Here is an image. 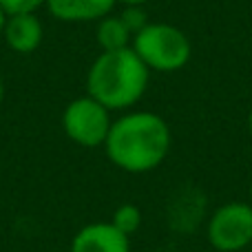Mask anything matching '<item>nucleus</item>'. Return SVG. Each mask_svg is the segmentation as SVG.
Here are the masks:
<instances>
[{
  "label": "nucleus",
  "mask_w": 252,
  "mask_h": 252,
  "mask_svg": "<svg viewBox=\"0 0 252 252\" xmlns=\"http://www.w3.org/2000/svg\"><path fill=\"white\" fill-rule=\"evenodd\" d=\"M170 144V126L161 115L151 111H126L111 124L104 151L109 161L120 170L142 175L164 164Z\"/></svg>",
  "instance_id": "nucleus-1"
},
{
  "label": "nucleus",
  "mask_w": 252,
  "mask_h": 252,
  "mask_svg": "<svg viewBox=\"0 0 252 252\" xmlns=\"http://www.w3.org/2000/svg\"><path fill=\"white\" fill-rule=\"evenodd\" d=\"M148 80L151 71L130 47L102 51L87 73V95L109 111H126L144 97Z\"/></svg>",
  "instance_id": "nucleus-2"
},
{
  "label": "nucleus",
  "mask_w": 252,
  "mask_h": 252,
  "mask_svg": "<svg viewBox=\"0 0 252 252\" xmlns=\"http://www.w3.org/2000/svg\"><path fill=\"white\" fill-rule=\"evenodd\" d=\"M130 49L148 71L157 73H175L184 69L192 56L188 35L170 22H148L139 33L133 35Z\"/></svg>",
  "instance_id": "nucleus-3"
},
{
  "label": "nucleus",
  "mask_w": 252,
  "mask_h": 252,
  "mask_svg": "<svg viewBox=\"0 0 252 252\" xmlns=\"http://www.w3.org/2000/svg\"><path fill=\"white\" fill-rule=\"evenodd\" d=\"M111 111L91 95L71 100L62 111V128L73 144L82 148L104 146L111 130Z\"/></svg>",
  "instance_id": "nucleus-4"
},
{
  "label": "nucleus",
  "mask_w": 252,
  "mask_h": 252,
  "mask_svg": "<svg viewBox=\"0 0 252 252\" xmlns=\"http://www.w3.org/2000/svg\"><path fill=\"white\" fill-rule=\"evenodd\" d=\"M206 237L215 252H244L252 244V204L228 201L206 223Z\"/></svg>",
  "instance_id": "nucleus-5"
},
{
  "label": "nucleus",
  "mask_w": 252,
  "mask_h": 252,
  "mask_svg": "<svg viewBox=\"0 0 252 252\" xmlns=\"http://www.w3.org/2000/svg\"><path fill=\"white\" fill-rule=\"evenodd\" d=\"M71 252H130V237L111 221H93L73 235Z\"/></svg>",
  "instance_id": "nucleus-6"
},
{
  "label": "nucleus",
  "mask_w": 252,
  "mask_h": 252,
  "mask_svg": "<svg viewBox=\"0 0 252 252\" xmlns=\"http://www.w3.org/2000/svg\"><path fill=\"white\" fill-rule=\"evenodd\" d=\"M2 38L13 53H33L44 40V27L40 22L38 13H18L7 16L2 29Z\"/></svg>",
  "instance_id": "nucleus-7"
},
{
  "label": "nucleus",
  "mask_w": 252,
  "mask_h": 252,
  "mask_svg": "<svg viewBox=\"0 0 252 252\" xmlns=\"http://www.w3.org/2000/svg\"><path fill=\"white\" fill-rule=\"evenodd\" d=\"M118 0H47V11L60 22H97L113 11Z\"/></svg>",
  "instance_id": "nucleus-8"
},
{
  "label": "nucleus",
  "mask_w": 252,
  "mask_h": 252,
  "mask_svg": "<svg viewBox=\"0 0 252 252\" xmlns=\"http://www.w3.org/2000/svg\"><path fill=\"white\" fill-rule=\"evenodd\" d=\"M95 38L102 51H120V49L130 47V42H133V33L128 31V27L124 25L122 18L113 16V13L97 20Z\"/></svg>",
  "instance_id": "nucleus-9"
},
{
  "label": "nucleus",
  "mask_w": 252,
  "mask_h": 252,
  "mask_svg": "<svg viewBox=\"0 0 252 252\" xmlns=\"http://www.w3.org/2000/svg\"><path fill=\"white\" fill-rule=\"evenodd\" d=\"M111 223H113V226L118 228L120 232H124L126 237H133L135 232L142 228L144 215H142V210H139V206H135V204H122V206H118V208H115Z\"/></svg>",
  "instance_id": "nucleus-10"
},
{
  "label": "nucleus",
  "mask_w": 252,
  "mask_h": 252,
  "mask_svg": "<svg viewBox=\"0 0 252 252\" xmlns=\"http://www.w3.org/2000/svg\"><path fill=\"white\" fill-rule=\"evenodd\" d=\"M120 18L124 20V25L128 27L130 33H139L144 27L148 25V13L144 9V4H124V11L120 13Z\"/></svg>",
  "instance_id": "nucleus-11"
},
{
  "label": "nucleus",
  "mask_w": 252,
  "mask_h": 252,
  "mask_svg": "<svg viewBox=\"0 0 252 252\" xmlns=\"http://www.w3.org/2000/svg\"><path fill=\"white\" fill-rule=\"evenodd\" d=\"M47 4V0H0V9L7 16H18V13H38Z\"/></svg>",
  "instance_id": "nucleus-12"
},
{
  "label": "nucleus",
  "mask_w": 252,
  "mask_h": 252,
  "mask_svg": "<svg viewBox=\"0 0 252 252\" xmlns=\"http://www.w3.org/2000/svg\"><path fill=\"white\" fill-rule=\"evenodd\" d=\"M118 2H124V4H146L151 0H118Z\"/></svg>",
  "instance_id": "nucleus-13"
},
{
  "label": "nucleus",
  "mask_w": 252,
  "mask_h": 252,
  "mask_svg": "<svg viewBox=\"0 0 252 252\" xmlns=\"http://www.w3.org/2000/svg\"><path fill=\"white\" fill-rule=\"evenodd\" d=\"M4 22H7V13L0 9V35H2V29H4Z\"/></svg>",
  "instance_id": "nucleus-14"
},
{
  "label": "nucleus",
  "mask_w": 252,
  "mask_h": 252,
  "mask_svg": "<svg viewBox=\"0 0 252 252\" xmlns=\"http://www.w3.org/2000/svg\"><path fill=\"white\" fill-rule=\"evenodd\" d=\"M2 100H4V82L0 78V104H2Z\"/></svg>",
  "instance_id": "nucleus-15"
},
{
  "label": "nucleus",
  "mask_w": 252,
  "mask_h": 252,
  "mask_svg": "<svg viewBox=\"0 0 252 252\" xmlns=\"http://www.w3.org/2000/svg\"><path fill=\"white\" fill-rule=\"evenodd\" d=\"M248 130H250V135H252V111H250V115H248Z\"/></svg>",
  "instance_id": "nucleus-16"
},
{
  "label": "nucleus",
  "mask_w": 252,
  "mask_h": 252,
  "mask_svg": "<svg viewBox=\"0 0 252 252\" xmlns=\"http://www.w3.org/2000/svg\"><path fill=\"white\" fill-rule=\"evenodd\" d=\"M248 195H250V201H252V182H250V186H248Z\"/></svg>",
  "instance_id": "nucleus-17"
},
{
  "label": "nucleus",
  "mask_w": 252,
  "mask_h": 252,
  "mask_svg": "<svg viewBox=\"0 0 252 252\" xmlns=\"http://www.w3.org/2000/svg\"><path fill=\"white\" fill-rule=\"evenodd\" d=\"M248 252H252V250H248Z\"/></svg>",
  "instance_id": "nucleus-18"
}]
</instances>
